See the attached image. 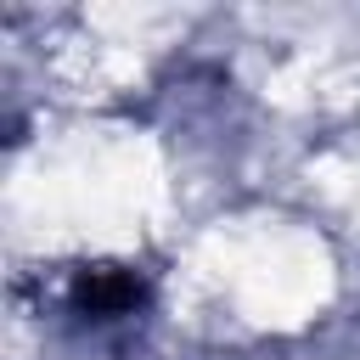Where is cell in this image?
Returning <instances> with one entry per match:
<instances>
[{
	"label": "cell",
	"instance_id": "obj_1",
	"mask_svg": "<svg viewBox=\"0 0 360 360\" xmlns=\"http://www.w3.org/2000/svg\"><path fill=\"white\" fill-rule=\"evenodd\" d=\"M141 304V281L129 270H84L73 281V309L90 315V321H118V315H135Z\"/></svg>",
	"mask_w": 360,
	"mask_h": 360
}]
</instances>
